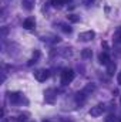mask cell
Returning <instances> with one entry per match:
<instances>
[{
	"mask_svg": "<svg viewBox=\"0 0 121 122\" xmlns=\"http://www.w3.org/2000/svg\"><path fill=\"white\" fill-rule=\"evenodd\" d=\"M73 80H74V71L70 70V68L63 70V72H61V81H63V84H68Z\"/></svg>",
	"mask_w": 121,
	"mask_h": 122,
	"instance_id": "6da1fadb",
	"label": "cell"
},
{
	"mask_svg": "<svg viewBox=\"0 0 121 122\" xmlns=\"http://www.w3.org/2000/svg\"><path fill=\"white\" fill-rule=\"evenodd\" d=\"M49 77H50V72H49L47 70H40V71H37V72H36V80H37V81H40V82L46 81Z\"/></svg>",
	"mask_w": 121,
	"mask_h": 122,
	"instance_id": "7a4b0ae2",
	"label": "cell"
},
{
	"mask_svg": "<svg viewBox=\"0 0 121 122\" xmlns=\"http://www.w3.org/2000/svg\"><path fill=\"white\" fill-rule=\"evenodd\" d=\"M103 111H104V105H101V104H100V105L93 107V108L90 109V112H88V114H90L91 117H100V115L103 114Z\"/></svg>",
	"mask_w": 121,
	"mask_h": 122,
	"instance_id": "3957f363",
	"label": "cell"
},
{
	"mask_svg": "<svg viewBox=\"0 0 121 122\" xmlns=\"http://www.w3.org/2000/svg\"><path fill=\"white\" fill-rule=\"evenodd\" d=\"M95 37V33L94 31H84V33H81L80 36H78V38L81 40V41H90Z\"/></svg>",
	"mask_w": 121,
	"mask_h": 122,
	"instance_id": "277c9868",
	"label": "cell"
},
{
	"mask_svg": "<svg viewBox=\"0 0 121 122\" xmlns=\"http://www.w3.org/2000/svg\"><path fill=\"white\" fill-rule=\"evenodd\" d=\"M34 26H36V21H34L33 17H29V19H26V20L23 21V27H24L26 30H33Z\"/></svg>",
	"mask_w": 121,
	"mask_h": 122,
	"instance_id": "5b68a950",
	"label": "cell"
},
{
	"mask_svg": "<svg viewBox=\"0 0 121 122\" xmlns=\"http://www.w3.org/2000/svg\"><path fill=\"white\" fill-rule=\"evenodd\" d=\"M116 68H117L116 62H108V64H107V74H108V75H114Z\"/></svg>",
	"mask_w": 121,
	"mask_h": 122,
	"instance_id": "8992f818",
	"label": "cell"
},
{
	"mask_svg": "<svg viewBox=\"0 0 121 122\" xmlns=\"http://www.w3.org/2000/svg\"><path fill=\"white\" fill-rule=\"evenodd\" d=\"M108 54L107 53H101L100 56H98V61H100V64H108Z\"/></svg>",
	"mask_w": 121,
	"mask_h": 122,
	"instance_id": "52a82bcc",
	"label": "cell"
},
{
	"mask_svg": "<svg viewBox=\"0 0 121 122\" xmlns=\"http://www.w3.org/2000/svg\"><path fill=\"white\" fill-rule=\"evenodd\" d=\"M67 19H68V21H71V23H78V21H80V16H76V14H68Z\"/></svg>",
	"mask_w": 121,
	"mask_h": 122,
	"instance_id": "ba28073f",
	"label": "cell"
},
{
	"mask_svg": "<svg viewBox=\"0 0 121 122\" xmlns=\"http://www.w3.org/2000/svg\"><path fill=\"white\" fill-rule=\"evenodd\" d=\"M81 56H83L84 58H90L91 56H93V51H91L90 48H84V50L81 51Z\"/></svg>",
	"mask_w": 121,
	"mask_h": 122,
	"instance_id": "9c48e42d",
	"label": "cell"
},
{
	"mask_svg": "<svg viewBox=\"0 0 121 122\" xmlns=\"http://www.w3.org/2000/svg\"><path fill=\"white\" fill-rule=\"evenodd\" d=\"M114 38H116V41H117V43H121V27L117 29L116 34H114Z\"/></svg>",
	"mask_w": 121,
	"mask_h": 122,
	"instance_id": "30bf717a",
	"label": "cell"
},
{
	"mask_svg": "<svg viewBox=\"0 0 121 122\" xmlns=\"http://www.w3.org/2000/svg\"><path fill=\"white\" fill-rule=\"evenodd\" d=\"M9 98H10V101H11V102H16V101L19 99V92H13V94H10V95H9Z\"/></svg>",
	"mask_w": 121,
	"mask_h": 122,
	"instance_id": "8fae6325",
	"label": "cell"
},
{
	"mask_svg": "<svg viewBox=\"0 0 121 122\" xmlns=\"http://www.w3.org/2000/svg\"><path fill=\"white\" fill-rule=\"evenodd\" d=\"M104 122H116V117H114V115H108Z\"/></svg>",
	"mask_w": 121,
	"mask_h": 122,
	"instance_id": "7c38bea8",
	"label": "cell"
},
{
	"mask_svg": "<svg viewBox=\"0 0 121 122\" xmlns=\"http://www.w3.org/2000/svg\"><path fill=\"white\" fill-rule=\"evenodd\" d=\"M51 4H53V6H61V4H64V3H63V0H51Z\"/></svg>",
	"mask_w": 121,
	"mask_h": 122,
	"instance_id": "4fadbf2b",
	"label": "cell"
},
{
	"mask_svg": "<svg viewBox=\"0 0 121 122\" xmlns=\"http://www.w3.org/2000/svg\"><path fill=\"white\" fill-rule=\"evenodd\" d=\"M63 29L61 30L64 31V33H71V27H67V26H61Z\"/></svg>",
	"mask_w": 121,
	"mask_h": 122,
	"instance_id": "5bb4252c",
	"label": "cell"
},
{
	"mask_svg": "<svg viewBox=\"0 0 121 122\" xmlns=\"http://www.w3.org/2000/svg\"><path fill=\"white\" fill-rule=\"evenodd\" d=\"M94 90H95V87H94V85H87L84 91H86V92H88V91H94Z\"/></svg>",
	"mask_w": 121,
	"mask_h": 122,
	"instance_id": "9a60e30c",
	"label": "cell"
},
{
	"mask_svg": "<svg viewBox=\"0 0 121 122\" xmlns=\"http://www.w3.org/2000/svg\"><path fill=\"white\" fill-rule=\"evenodd\" d=\"M117 82H118V84L121 85V72L118 74V75H117Z\"/></svg>",
	"mask_w": 121,
	"mask_h": 122,
	"instance_id": "2e32d148",
	"label": "cell"
},
{
	"mask_svg": "<svg viewBox=\"0 0 121 122\" xmlns=\"http://www.w3.org/2000/svg\"><path fill=\"white\" fill-rule=\"evenodd\" d=\"M68 1H71V0H63V3L66 4V3H68Z\"/></svg>",
	"mask_w": 121,
	"mask_h": 122,
	"instance_id": "e0dca14e",
	"label": "cell"
},
{
	"mask_svg": "<svg viewBox=\"0 0 121 122\" xmlns=\"http://www.w3.org/2000/svg\"><path fill=\"white\" fill-rule=\"evenodd\" d=\"M43 122H50V121H43Z\"/></svg>",
	"mask_w": 121,
	"mask_h": 122,
	"instance_id": "ac0fdd59",
	"label": "cell"
},
{
	"mask_svg": "<svg viewBox=\"0 0 121 122\" xmlns=\"http://www.w3.org/2000/svg\"><path fill=\"white\" fill-rule=\"evenodd\" d=\"M120 104H121V98H120Z\"/></svg>",
	"mask_w": 121,
	"mask_h": 122,
	"instance_id": "d6986e66",
	"label": "cell"
}]
</instances>
